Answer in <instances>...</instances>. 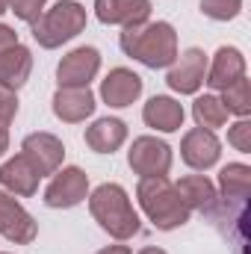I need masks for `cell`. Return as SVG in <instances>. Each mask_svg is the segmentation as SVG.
Segmentation results:
<instances>
[{
    "label": "cell",
    "instance_id": "8992f818",
    "mask_svg": "<svg viewBox=\"0 0 251 254\" xmlns=\"http://www.w3.org/2000/svg\"><path fill=\"white\" fill-rule=\"evenodd\" d=\"M86 198H89V175L80 166H63L57 175H51V184L42 195V201L51 210H71Z\"/></svg>",
    "mask_w": 251,
    "mask_h": 254
},
{
    "label": "cell",
    "instance_id": "e0dca14e",
    "mask_svg": "<svg viewBox=\"0 0 251 254\" xmlns=\"http://www.w3.org/2000/svg\"><path fill=\"white\" fill-rule=\"evenodd\" d=\"M95 18L107 27H130L151 18V0H95Z\"/></svg>",
    "mask_w": 251,
    "mask_h": 254
},
{
    "label": "cell",
    "instance_id": "3957f363",
    "mask_svg": "<svg viewBox=\"0 0 251 254\" xmlns=\"http://www.w3.org/2000/svg\"><path fill=\"white\" fill-rule=\"evenodd\" d=\"M136 201L145 213V219L157 231H178L192 219V210L181 201L175 184L166 178H139L136 184Z\"/></svg>",
    "mask_w": 251,
    "mask_h": 254
},
{
    "label": "cell",
    "instance_id": "9c48e42d",
    "mask_svg": "<svg viewBox=\"0 0 251 254\" xmlns=\"http://www.w3.org/2000/svg\"><path fill=\"white\" fill-rule=\"evenodd\" d=\"M0 237L12 246H30L39 237V222L6 190H0Z\"/></svg>",
    "mask_w": 251,
    "mask_h": 254
},
{
    "label": "cell",
    "instance_id": "4fadbf2b",
    "mask_svg": "<svg viewBox=\"0 0 251 254\" xmlns=\"http://www.w3.org/2000/svg\"><path fill=\"white\" fill-rule=\"evenodd\" d=\"M54 116L63 122V125H83L86 119L95 116L98 110V98L89 86H60L54 92Z\"/></svg>",
    "mask_w": 251,
    "mask_h": 254
},
{
    "label": "cell",
    "instance_id": "5b68a950",
    "mask_svg": "<svg viewBox=\"0 0 251 254\" xmlns=\"http://www.w3.org/2000/svg\"><path fill=\"white\" fill-rule=\"evenodd\" d=\"M175 151L169 142L157 136H136L127 151V166L139 178H166L172 172Z\"/></svg>",
    "mask_w": 251,
    "mask_h": 254
},
{
    "label": "cell",
    "instance_id": "30bf717a",
    "mask_svg": "<svg viewBox=\"0 0 251 254\" xmlns=\"http://www.w3.org/2000/svg\"><path fill=\"white\" fill-rule=\"evenodd\" d=\"M181 160L192 172H207L222 160V139L213 130L189 127L181 139Z\"/></svg>",
    "mask_w": 251,
    "mask_h": 254
},
{
    "label": "cell",
    "instance_id": "ac0fdd59",
    "mask_svg": "<svg viewBox=\"0 0 251 254\" xmlns=\"http://www.w3.org/2000/svg\"><path fill=\"white\" fill-rule=\"evenodd\" d=\"M130 130L122 119L116 116H104V119H95L92 125L86 127V145L95 151V154H116L122 145L127 142Z\"/></svg>",
    "mask_w": 251,
    "mask_h": 254
},
{
    "label": "cell",
    "instance_id": "4dcf8cb0",
    "mask_svg": "<svg viewBox=\"0 0 251 254\" xmlns=\"http://www.w3.org/2000/svg\"><path fill=\"white\" fill-rule=\"evenodd\" d=\"M139 254H169V252H163L157 246H145V249H139Z\"/></svg>",
    "mask_w": 251,
    "mask_h": 254
},
{
    "label": "cell",
    "instance_id": "7a4b0ae2",
    "mask_svg": "<svg viewBox=\"0 0 251 254\" xmlns=\"http://www.w3.org/2000/svg\"><path fill=\"white\" fill-rule=\"evenodd\" d=\"M89 213L92 219L101 225L104 234H110L113 240L127 243L142 231V219L130 201V195L122 184H101L95 190H89Z\"/></svg>",
    "mask_w": 251,
    "mask_h": 254
},
{
    "label": "cell",
    "instance_id": "52a82bcc",
    "mask_svg": "<svg viewBox=\"0 0 251 254\" xmlns=\"http://www.w3.org/2000/svg\"><path fill=\"white\" fill-rule=\"evenodd\" d=\"M207 54L201 48H187L166 71V86L178 95H198L207 80Z\"/></svg>",
    "mask_w": 251,
    "mask_h": 254
},
{
    "label": "cell",
    "instance_id": "ffe728a7",
    "mask_svg": "<svg viewBox=\"0 0 251 254\" xmlns=\"http://www.w3.org/2000/svg\"><path fill=\"white\" fill-rule=\"evenodd\" d=\"M175 190L181 195V201L187 204L189 210H210L216 204V184L207 178V175H184Z\"/></svg>",
    "mask_w": 251,
    "mask_h": 254
},
{
    "label": "cell",
    "instance_id": "ba28073f",
    "mask_svg": "<svg viewBox=\"0 0 251 254\" xmlns=\"http://www.w3.org/2000/svg\"><path fill=\"white\" fill-rule=\"evenodd\" d=\"M21 154L30 160V166L39 172V178H51L63 169L65 160V145L57 133H48V130H36V133H27L24 142H21Z\"/></svg>",
    "mask_w": 251,
    "mask_h": 254
},
{
    "label": "cell",
    "instance_id": "44dd1931",
    "mask_svg": "<svg viewBox=\"0 0 251 254\" xmlns=\"http://www.w3.org/2000/svg\"><path fill=\"white\" fill-rule=\"evenodd\" d=\"M219 192L225 201H237L246 204L251 192V166L246 163H228L219 172Z\"/></svg>",
    "mask_w": 251,
    "mask_h": 254
},
{
    "label": "cell",
    "instance_id": "7c38bea8",
    "mask_svg": "<svg viewBox=\"0 0 251 254\" xmlns=\"http://www.w3.org/2000/svg\"><path fill=\"white\" fill-rule=\"evenodd\" d=\"M142 89H145V80L133 71V68H110V74L101 80V101L113 110H125V107H133L139 98H142Z\"/></svg>",
    "mask_w": 251,
    "mask_h": 254
},
{
    "label": "cell",
    "instance_id": "2e32d148",
    "mask_svg": "<svg viewBox=\"0 0 251 254\" xmlns=\"http://www.w3.org/2000/svg\"><path fill=\"white\" fill-rule=\"evenodd\" d=\"M39 184H42L39 172L30 166V160L21 151L0 166V190H6L15 198H33L39 192Z\"/></svg>",
    "mask_w": 251,
    "mask_h": 254
},
{
    "label": "cell",
    "instance_id": "83f0119b",
    "mask_svg": "<svg viewBox=\"0 0 251 254\" xmlns=\"http://www.w3.org/2000/svg\"><path fill=\"white\" fill-rule=\"evenodd\" d=\"M21 39H18V33H15V27H9V24H0V54L3 51H9L12 45H18Z\"/></svg>",
    "mask_w": 251,
    "mask_h": 254
},
{
    "label": "cell",
    "instance_id": "d4e9b609",
    "mask_svg": "<svg viewBox=\"0 0 251 254\" xmlns=\"http://www.w3.org/2000/svg\"><path fill=\"white\" fill-rule=\"evenodd\" d=\"M6 3H9V12L24 24H36L48 9V0H6Z\"/></svg>",
    "mask_w": 251,
    "mask_h": 254
},
{
    "label": "cell",
    "instance_id": "4316f807",
    "mask_svg": "<svg viewBox=\"0 0 251 254\" xmlns=\"http://www.w3.org/2000/svg\"><path fill=\"white\" fill-rule=\"evenodd\" d=\"M15 116H18V92H12V89L0 86V122L12 125V122H15Z\"/></svg>",
    "mask_w": 251,
    "mask_h": 254
},
{
    "label": "cell",
    "instance_id": "f546056e",
    "mask_svg": "<svg viewBox=\"0 0 251 254\" xmlns=\"http://www.w3.org/2000/svg\"><path fill=\"white\" fill-rule=\"evenodd\" d=\"M9 151V125L6 122H0V157Z\"/></svg>",
    "mask_w": 251,
    "mask_h": 254
},
{
    "label": "cell",
    "instance_id": "7402d4cb",
    "mask_svg": "<svg viewBox=\"0 0 251 254\" xmlns=\"http://www.w3.org/2000/svg\"><path fill=\"white\" fill-rule=\"evenodd\" d=\"M192 119H195V127H204V130H219V127L228 125V110L225 104L219 101V95H195L192 101Z\"/></svg>",
    "mask_w": 251,
    "mask_h": 254
},
{
    "label": "cell",
    "instance_id": "5bb4252c",
    "mask_svg": "<svg viewBox=\"0 0 251 254\" xmlns=\"http://www.w3.org/2000/svg\"><path fill=\"white\" fill-rule=\"evenodd\" d=\"M246 71H249L246 54L240 48H234V45H222L213 54V60H207V80H204V86H210L213 92H222L231 83L243 80Z\"/></svg>",
    "mask_w": 251,
    "mask_h": 254
},
{
    "label": "cell",
    "instance_id": "8fae6325",
    "mask_svg": "<svg viewBox=\"0 0 251 254\" xmlns=\"http://www.w3.org/2000/svg\"><path fill=\"white\" fill-rule=\"evenodd\" d=\"M101 51L92 45H80L68 51L57 65V83L60 86H92V80L101 71Z\"/></svg>",
    "mask_w": 251,
    "mask_h": 254
},
{
    "label": "cell",
    "instance_id": "d6a6232c",
    "mask_svg": "<svg viewBox=\"0 0 251 254\" xmlns=\"http://www.w3.org/2000/svg\"><path fill=\"white\" fill-rule=\"evenodd\" d=\"M0 254H9V252H0Z\"/></svg>",
    "mask_w": 251,
    "mask_h": 254
},
{
    "label": "cell",
    "instance_id": "9a60e30c",
    "mask_svg": "<svg viewBox=\"0 0 251 254\" xmlns=\"http://www.w3.org/2000/svg\"><path fill=\"white\" fill-rule=\"evenodd\" d=\"M142 122H145V127H151L157 133H178L187 122V110L172 95H154L142 107Z\"/></svg>",
    "mask_w": 251,
    "mask_h": 254
},
{
    "label": "cell",
    "instance_id": "1f68e13d",
    "mask_svg": "<svg viewBox=\"0 0 251 254\" xmlns=\"http://www.w3.org/2000/svg\"><path fill=\"white\" fill-rule=\"evenodd\" d=\"M3 12H9V3L6 0H0V18H3Z\"/></svg>",
    "mask_w": 251,
    "mask_h": 254
},
{
    "label": "cell",
    "instance_id": "d6986e66",
    "mask_svg": "<svg viewBox=\"0 0 251 254\" xmlns=\"http://www.w3.org/2000/svg\"><path fill=\"white\" fill-rule=\"evenodd\" d=\"M33 74V51L27 45H12L9 51L0 54V86L18 92Z\"/></svg>",
    "mask_w": 251,
    "mask_h": 254
},
{
    "label": "cell",
    "instance_id": "277c9868",
    "mask_svg": "<svg viewBox=\"0 0 251 254\" xmlns=\"http://www.w3.org/2000/svg\"><path fill=\"white\" fill-rule=\"evenodd\" d=\"M86 24H89V12H86L83 3L60 0V3L48 6L42 12V18L36 24H30V30H33V39H36L39 48L57 51V48L68 45L71 39H77L86 30Z\"/></svg>",
    "mask_w": 251,
    "mask_h": 254
},
{
    "label": "cell",
    "instance_id": "f1b7e54d",
    "mask_svg": "<svg viewBox=\"0 0 251 254\" xmlns=\"http://www.w3.org/2000/svg\"><path fill=\"white\" fill-rule=\"evenodd\" d=\"M95 254H133V249L125 246V243H116V246H104L101 252H95Z\"/></svg>",
    "mask_w": 251,
    "mask_h": 254
},
{
    "label": "cell",
    "instance_id": "6da1fadb",
    "mask_svg": "<svg viewBox=\"0 0 251 254\" xmlns=\"http://www.w3.org/2000/svg\"><path fill=\"white\" fill-rule=\"evenodd\" d=\"M119 48L122 54L136 60L145 68H169L178 60L181 48H178V33L169 21H142V24H130L122 27L119 36Z\"/></svg>",
    "mask_w": 251,
    "mask_h": 254
},
{
    "label": "cell",
    "instance_id": "cb8c5ba5",
    "mask_svg": "<svg viewBox=\"0 0 251 254\" xmlns=\"http://www.w3.org/2000/svg\"><path fill=\"white\" fill-rule=\"evenodd\" d=\"M243 12V0H201V15L210 21H234Z\"/></svg>",
    "mask_w": 251,
    "mask_h": 254
},
{
    "label": "cell",
    "instance_id": "484cf974",
    "mask_svg": "<svg viewBox=\"0 0 251 254\" xmlns=\"http://www.w3.org/2000/svg\"><path fill=\"white\" fill-rule=\"evenodd\" d=\"M228 145L240 154H251V119H237L228 127Z\"/></svg>",
    "mask_w": 251,
    "mask_h": 254
},
{
    "label": "cell",
    "instance_id": "603a6c76",
    "mask_svg": "<svg viewBox=\"0 0 251 254\" xmlns=\"http://www.w3.org/2000/svg\"><path fill=\"white\" fill-rule=\"evenodd\" d=\"M219 101L225 104L228 116H237V119H249L251 116V80L243 77L237 83H231L228 89L219 92Z\"/></svg>",
    "mask_w": 251,
    "mask_h": 254
}]
</instances>
